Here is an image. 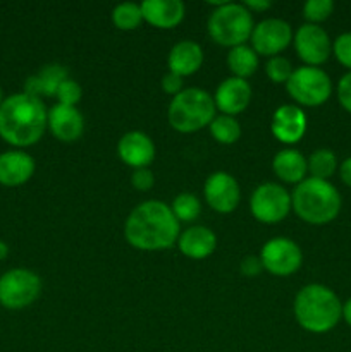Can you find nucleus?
Masks as SVG:
<instances>
[{
    "instance_id": "1",
    "label": "nucleus",
    "mask_w": 351,
    "mask_h": 352,
    "mask_svg": "<svg viewBox=\"0 0 351 352\" xmlns=\"http://www.w3.org/2000/svg\"><path fill=\"white\" fill-rule=\"evenodd\" d=\"M124 236L131 246L140 251L167 250L179 239V222L171 206L148 199L129 213Z\"/></svg>"
},
{
    "instance_id": "2",
    "label": "nucleus",
    "mask_w": 351,
    "mask_h": 352,
    "mask_svg": "<svg viewBox=\"0 0 351 352\" xmlns=\"http://www.w3.org/2000/svg\"><path fill=\"white\" fill-rule=\"evenodd\" d=\"M48 126V110L38 96L16 93L0 105V136L14 146H31Z\"/></svg>"
},
{
    "instance_id": "3",
    "label": "nucleus",
    "mask_w": 351,
    "mask_h": 352,
    "mask_svg": "<svg viewBox=\"0 0 351 352\" xmlns=\"http://www.w3.org/2000/svg\"><path fill=\"white\" fill-rule=\"evenodd\" d=\"M295 318L299 327L312 333H326L343 318L339 298L322 284L305 285L295 298Z\"/></svg>"
},
{
    "instance_id": "4",
    "label": "nucleus",
    "mask_w": 351,
    "mask_h": 352,
    "mask_svg": "<svg viewBox=\"0 0 351 352\" xmlns=\"http://www.w3.org/2000/svg\"><path fill=\"white\" fill-rule=\"evenodd\" d=\"M291 206L296 215L306 223L323 226L339 215L341 196L329 181L310 177L295 188Z\"/></svg>"
},
{
    "instance_id": "5",
    "label": "nucleus",
    "mask_w": 351,
    "mask_h": 352,
    "mask_svg": "<svg viewBox=\"0 0 351 352\" xmlns=\"http://www.w3.org/2000/svg\"><path fill=\"white\" fill-rule=\"evenodd\" d=\"M169 124L179 133H196L215 119V102L205 89L188 88L171 100Z\"/></svg>"
},
{
    "instance_id": "6",
    "label": "nucleus",
    "mask_w": 351,
    "mask_h": 352,
    "mask_svg": "<svg viewBox=\"0 0 351 352\" xmlns=\"http://www.w3.org/2000/svg\"><path fill=\"white\" fill-rule=\"evenodd\" d=\"M253 17L243 3L224 2L209 19V34L222 47H240L251 36Z\"/></svg>"
},
{
    "instance_id": "7",
    "label": "nucleus",
    "mask_w": 351,
    "mask_h": 352,
    "mask_svg": "<svg viewBox=\"0 0 351 352\" xmlns=\"http://www.w3.org/2000/svg\"><path fill=\"white\" fill-rule=\"evenodd\" d=\"M289 96L299 105L319 107L329 100L332 93V82L326 71L312 65H303L292 71L286 82Z\"/></svg>"
},
{
    "instance_id": "8",
    "label": "nucleus",
    "mask_w": 351,
    "mask_h": 352,
    "mask_svg": "<svg viewBox=\"0 0 351 352\" xmlns=\"http://www.w3.org/2000/svg\"><path fill=\"white\" fill-rule=\"evenodd\" d=\"M40 292V277L26 268H14L0 277V305L9 309L26 308L36 301Z\"/></svg>"
},
{
    "instance_id": "9",
    "label": "nucleus",
    "mask_w": 351,
    "mask_h": 352,
    "mask_svg": "<svg viewBox=\"0 0 351 352\" xmlns=\"http://www.w3.org/2000/svg\"><path fill=\"white\" fill-rule=\"evenodd\" d=\"M251 213L264 223H277L286 219L291 206V196L281 184L265 182L258 186L250 198Z\"/></svg>"
},
{
    "instance_id": "10",
    "label": "nucleus",
    "mask_w": 351,
    "mask_h": 352,
    "mask_svg": "<svg viewBox=\"0 0 351 352\" xmlns=\"http://www.w3.org/2000/svg\"><path fill=\"white\" fill-rule=\"evenodd\" d=\"M260 261L264 270H267L268 274L275 277H289L301 267L303 253L295 241L275 237L264 244Z\"/></svg>"
},
{
    "instance_id": "11",
    "label": "nucleus",
    "mask_w": 351,
    "mask_h": 352,
    "mask_svg": "<svg viewBox=\"0 0 351 352\" xmlns=\"http://www.w3.org/2000/svg\"><path fill=\"white\" fill-rule=\"evenodd\" d=\"M251 48L257 55L277 57L292 41V31L286 21L270 17L258 23L251 31Z\"/></svg>"
},
{
    "instance_id": "12",
    "label": "nucleus",
    "mask_w": 351,
    "mask_h": 352,
    "mask_svg": "<svg viewBox=\"0 0 351 352\" xmlns=\"http://www.w3.org/2000/svg\"><path fill=\"white\" fill-rule=\"evenodd\" d=\"M299 58L312 67L323 64L330 55L329 34L319 24H303L292 38Z\"/></svg>"
},
{
    "instance_id": "13",
    "label": "nucleus",
    "mask_w": 351,
    "mask_h": 352,
    "mask_svg": "<svg viewBox=\"0 0 351 352\" xmlns=\"http://www.w3.org/2000/svg\"><path fill=\"white\" fill-rule=\"evenodd\" d=\"M203 192L210 208L219 213H231L240 205V184L227 172H213L205 181Z\"/></svg>"
},
{
    "instance_id": "14",
    "label": "nucleus",
    "mask_w": 351,
    "mask_h": 352,
    "mask_svg": "<svg viewBox=\"0 0 351 352\" xmlns=\"http://www.w3.org/2000/svg\"><path fill=\"white\" fill-rule=\"evenodd\" d=\"M270 129L281 143H298L306 133L305 112L296 105H281L272 116Z\"/></svg>"
},
{
    "instance_id": "15",
    "label": "nucleus",
    "mask_w": 351,
    "mask_h": 352,
    "mask_svg": "<svg viewBox=\"0 0 351 352\" xmlns=\"http://www.w3.org/2000/svg\"><path fill=\"white\" fill-rule=\"evenodd\" d=\"M119 158L133 168H143L153 162L155 144L148 134L141 131H129L120 138L117 144Z\"/></svg>"
},
{
    "instance_id": "16",
    "label": "nucleus",
    "mask_w": 351,
    "mask_h": 352,
    "mask_svg": "<svg viewBox=\"0 0 351 352\" xmlns=\"http://www.w3.org/2000/svg\"><path fill=\"white\" fill-rule=\"evenodd\" d=\"M251 100V88L246 79L241 78H227L217 88L213 95L215 109H219L224 116L234 117L246 110L248 103Z\"/></svg>"
},
{
    "instance_id": "17",
    "label": "nucleus",
    "mask_w": 351,
    "mask_h": 352,
    "mask_svg": "<svg viewBox=\"0 0 351 352\" xmlns=\"http://www.w3.org/2000/svg\"><path fill=\"white\" fill-rule=\"evenodd\" d=\"M48 127L58 141L71 143L81 138L85 131V119L76 107L57 103L48 110Z\"/></svg>"
},
{
    "instance_id": "18",
    "label": "nucleus",
    "mask_w": 351,
    "mask_h": 352,
    "mask_svg": "<svg viewBox=\"0 0 351 352\" xmlns=\"http://www.w3.org/2000/svg\"><path fill=\"white\" fill-rule=\"evenodd\" d=\"M143 21L155 28L171 30L184 17V3L181 0H145L141 3Z\"/></svg>"
},
{
    "instance_id": "19",
    "label": "nucleus",
    "mask_w": 351,
    "mask_h": 352,
    "mask_svg": "<svg viewBox=\"0 0 351 352\" xmlns=\"http://www.w3.org/2000/svg\"><path fill=\"white\" fill-rule=\"evenodd\" d=\"M34 174V160L26 151H6L0 155V184L21 186Z\"/></svg>"
},
{
    "instance_id": "20",
    "label": "nucleus",
    "mask_w": 351,
    "mask_h": 352,
    "mask_svg": "<svg viewBox=\"0 0 351 352\" xmlns=\"http://www.w3.org/2000/svg\"><path fill=\"white\" fill-rule=\"evenodd\" d=\"M178 246L184 256L191 258V260H203L215 251L217 237L209 227L193 226L179 234Z\"/></svg>"
},
{
    "instance_id": "21",
    "label": "nucleus",
    "mask_w": 351,
    "mask_h": 352,
    "mask_svg": "<svg viewBox=\"0 0 351 352\" xmlns=\"http://www.w3.org/2000/svg\"><path fill=\"white\" fill-rule=\"evenodd\" d=\"M169 72L181 76H191L202 67L203 64V50L196 41L182 40L176 43L169 52Z\"/></svg>"
},
{
    "instance_id": "22",
    "label": "nucleus",
    "mask_w": 351,
    "mask_h": 352,
    "mask_svg": "<svg viewBox=\"0 0 351 352\" xmlns=\"http://www.w3.org/2000/svg\"><path fill=\"white\" fill-rule=\"evenodd\" d=\"M67 69L61 64H48L41 67L38 74L28 78L24 85V93L40 98V95L55 96L58 86L67 79Z\"/></svg>"
},
{
    "instance_id": "23",
    "label": "nucleus",
    "mask_w": 351,
    "mask_h": 352,
    "mask_svg": "<svg viewBox=\"0 0 351 352\" xmlns=\"http://www.w3.org/2000/svg\"><path fill=\"white\" fill-rule=\"evenodd\" d=\"M275 175L288 184H299L305 181L308 162L298 150H281L272 162Z\"/></svg>"
},
{
    "instance_id": "24",
    "label": "nucleus",
    "mask_w": 351,
    "mask_h": 352,
    "mask_svg": "<svg viewBox=\"0 0 351 352\" xmlns=\"http://www.w3.org/2000/svg\"><path fill=\"white\" fill-rule=\"evenodd\" d=\"M227 65L233 71L234 78L246 79L258 69V55L251 47L240 45V47L231 48L227 55Z\"/></svg>"
},
{
    "instance_id": "25",
    "label": "nucleus",
    "mask_w": 351,
    "mask_h": 352,
    "mask_svg": "<svg viewBox=\"0 0 351 352\" xmlns=\"http://www.w3.org/2000/svg\"><path fill=\"white\" fill-rule=\"evenodd\" d=\"M306 162H308V172L312 177L322 179V181H327L337 168L336 155L326 148L313 151Z\"/></svg>"
},
{
    "instance_id": "26",
    "label": "nucleus",
    "mask_w": 351,
    "mask_h": 352,
    "mask_svg": "<svg viewBox=\"0 0 351 352\" xmlns=\"http://www.w3.org/2000/svg\"><path fill=\"white\" fill-rule=\"evenodd\" d=\"M210 133L219 143L233 144L241 138V126L234 117L222 113L210 122Z\"/></svg>"
},
{
    "instance_id": "27",
    "label": "nucleus",
    "mask_w": 351,
    "mask_h": 352,
    "mask_svg": "<svg viewBox=\"0 0 351 352\" xmlns=\"http://www.w3.org/2000/svg\"><path fill=\"white\" fill-rule=\"evenodd\" d=\"M143 21V12H141V6L134 2H124L114 7L112 10V23L116 28L123 31L136 30Z\"/></svg>"
},
{
    "instance_id": "28",
    "label": "nucleus",
    "mask_w": 351,
    "mask_h": 352,
    "mask_svg": "<svg viewBox=\"0 0 351 352\" xmlns=\"http://www.w3.org/2000/svg\"><path fill=\"white\" fill-rule=\"evenodd\" d=\"M171 210L178 222H193L202 213V203L191 192H181L174 198Z\"/></svg>"
},
{
    "instance_id": "29",
    "label": "nucleus",
    "mask_w": 351,
    "mask_h": 352,
    "mask_svg": "<svg viewBox=\"0 0 351 352\" xmlns=\"http://www.w3.org/2000/svg\"><path fill=\"white\" fill-rule=\"evenodd\" d=\"M292 65L288 58L284 57H270L268 58L267 65H265V74L270 81L274 82H288L292 74Z\"/></svg>"
},
{
    "instance_id": "30",
    "label": "nucleus",
    "mask_w": 351,
    "mask_h": 352,
    "mask_svg": "<svg viewBox=\"0 0 351 352\" xmlns=\"http://www.w3.org/2000/svg\"><path fill=\"white\" fill-rule=\"evenodd\" d=\"M332 0H308L303 7V16L310 21V24H317L326 21L332 14Z\"/></svg>"
},
{
    "instance_id": "31",
    "label": "nucleus",
    "mask_w": 351,
    "mask_h": 352,
    "mask_svg": "<svg viewBox=\"0 0 351 352\" xmlns=\"http://www.w3.org/2000/svg\"><path fill=\"white\" fill-rule=\"evenodd\" d=\"M81 86L74 81V79L67 78L61 86H58L55 96L58 98V103L69 107H76V103L81 100Z\"/></svg>"
},
{
    "instance_id": "32",
    "label": "nucleus",
    "mask_w": 351,
    "mask_h": 352,
    "mask_svg": "<svg viewBox=\"0 0 351 352\" xmlns=\"http://www.w3.org/2000/svg\"><path fill=\"white\" fill-rule=\"evenodd\" d=\"M334 55L344 67L351 69V33H343L336 38L332 45Z\"/></svg>"
},
{
    "instance_id": "33",
    "label": "nucleus",
    "mask_w": 351,
    "mask_h": 352,
    "mask_svg": "<svg viewBox=\"0 0 351 352\" xmlns=\"http://www.w3.org/2000/svg\"><path fill=\"white\" fill-rule=\"evenodd\" d=\"M155 179L153 174L148 167L143 168H134L133 175H131V184L138 189V191H148L153 186Z\"/></svg>"
},
{
    "instance_id": "34",
    "label": "nucleus",
    "mask_w": 351,
    "mask_h": 352,
    "mask_svg": "<svg viewBox=\"0 0 351 352\" xmlns=\"http://www.w3.org/2000/svg\"><path fill=\"white\" fill-rule=\"evenodd\" d=\"M337 98H339L343 109L351 113V71L341 78L339 85H337Z\"/></svg>"
},
{
    "instance_id": "35",
    "label": "nucleus",
    "mask_w": 351,
    "mask_h": 352,
    "mask_svg": "<svg viewBox=\"0 0 351 352\" xmlns=\"http://www.w3.org/2000/svg\"><path fill=\"white\" fill-rule=\"evenodd\" d=\"M162 88L169 95H179L182 91V78L181 76L174 74V72H167L162 79Z\"/></svg>"
},
{
    "instance_id": "36",
    "label": "nucleus",
    "mask_w": 351,
    "mask_h": 352,
    "mask_svg": "<svg viewBox=\"0 0 351 352\" xmlns=\"http://www.w3.org/2000/svg\"><path fill=\"white\" fill-rule=\"evenodd\" d=\"M262 268L264 267H262L260 258L257 256H246L243 261H241V272H243L244 275H248V277H255V275H258Z\"/></svg>"
},
{
    "instance_id": "37",
    "label": "nucleus",
    "mask_w": 351,
    "mask_h": 352,
    "mask_svg": "<svg viewBox=\"0 0 351 352\" xmlns=\"http://www.w3.org/2000/svg\"><path fill=\"white\" fill-rule=\"evenodd\" d=\"M243 6L248 10H258V12H262V10H267L272 6V2H268V0H246Z\"/></svg>"
},
{
    "instance_id": "38",
    "label": "nucleus",
    "mask_w": 351,
    "mask_h": 352,
    "mask_svg": "<svg viewBox=\"0 0 351 352\" xmlns=\"http://www.w3.org/2000/svg\"><path fill=\"white\" fill-rule=\"evenodd\" d=\"M341 179H343L344 184L351 188V157L341 164Z\"/></svg>"
},
{
    "instance_id": "39",
    "label": "nucleus",
    "mask_w": 351,
    "mask_h": 352,
    "mask_svg": "<svg viewBox=\"0 0 351 352\" xmlns=\"http://www.w3.org/2000/svg\"><path fill=\"white\" fill-rule=\"evenodd\" d=\"M343 318L344 322L351 327V299H348L343 305Z\"/></svg>"
},
{
    "instance_id": "40",
    "label": "nucleus",
    "mask_w": 351,
    "mask_h": 352,
    "mask_svg": "<svg viewBox=\"0 0 351 352\" xmlns=\"http://www.w3.org/2000/svg\"><path fill=\"white\" fill-rule=\"evenodd\" d=\"M7 254H9V248H7L6 243H2V241H0V260L7 258Z\"/></svg>"
},
{
    "instance_id": "41",
    "label": "nucleus",
    "mask_w": 351,
    "mask_h": 352,
    "mask_svg": "<svg viewBox=\"0 0 351 352\" xmlns=\"http://www.w3.org/2000/svg\"><path fill=\"white\" fill-rule=\"evenodd\" d=\"M0 105H2V89H0Z\"/></svg>"
}]
</instances>
